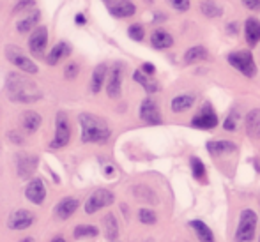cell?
<instances>
[{"label": "cell", "mask_w": 260, "mask_h": 242, "mask_svg": "<svg viewBox=\"0 0 260 242\" xmlns=\"http://www.w3.org/2000/svg\"><path fill=\"white\" fill-rule=\"evenodd\" d=\"M209 57L207 50L204 46H191L184 53V64H197V62H202Z\"/></svg>", "instance_id": "obj_27"}, {"label": "cell", "mask_w": 260, "mask_h": 242, "mask_svg": "<svg viewBox=\"0 0 260 242\" xmlns=\"http://www.w3.org/2000/svg\"><path fill=\"white\" fill-rule=\"evenodd\" d=\"M110 242H117V240H110Z\"/></svg>", "instance_id": "obj_46"}, {"label": "cell", "mask_w": 260, "mask_h": 242, "mask_svg": "<svg viewBox=\"0 0 260 242\" xmlns=\"http://www.w3.org/2000/svg\"><path fill=\"white\" fill-rule=\"evenodd\" d=\"M133 80L137 83H140V85L144 87L149 94H154V92L159 90V85H157L154 80H151V76H147L145 73H142V71H135L133 73Z\"/></svg>", "instance_id": "obj_28"}, {"label": "cell", "mask_w": 260, "mask_h": 242, "mask_svg": "<svg viewBox=\"0 0 260 242\" xmlns=\"http://www.w3.org/2000/svg\"><path fill=\"white\" fill-rule=\"evenodd\" d=\"M108 6V11L115 18H129L137 13V6L131 0H112Z\"/></svg>", "instance_id": "obj_14"}, {"label": "cell", "mask_w": 260, "mask_h": 242, "mask_svg": "<svg viewBox=\"0 0 260 242\" xmlns=\"http://www.w3.org/2000/svg\"><path fill=\"white\" fill-rule=\"evenodd\" d=\"M135 196L140 201H144V203H151V205L159 203L157 194L152 191L151 188H147V186H137V188H135Z\"/></svg>", "instance_id": "obj_29"}, {"label": "cell", "mask_w": 260, "mask_h": 242, "mask_svg": "<svg viewBox=\"0 0 260 242\" xmlns=\"http://www.w3.org/2000/svg\"><path fill=\"white\" fill-rule=\"evenodd\" d=\"M48 46V28L39 25L28 38V50L34 57H43Z\"/></svg>", "instance_id": "obj_10"}, {"label": "cell", "mask_w": 260, "mask_h": 242, "mask_svg": "<svg viewBox=\"0 0 260 242\" xmlns=\"http://www.w3.org/2000/svg\"><path fill=\"white\" fill-rule=\"evenodd\" d=\"M207 150L211 156H223V154H230V152H236L237 145L234 142L229 140H216V142H207Z\"/></svg>", "instance_id": "obj_22"}, {"label": "cell", "mask_w": 260, "mask_h": 242, "mask_svg": "<svg viewBox=\"0 0 260 242\" xmlns=\"http://www.w3.org/2000/svg\"><path fill=\"white\" fill-rule=\"evenodd\" d=\"M255 168H257V170H260V163H255Z\"/></svg>", "instance_id": "obj_45"}, {"label": "cell", "mask_w": 260, "mask_h": 242, "mask_svg": "<svg viewBox=\"0 0 260 242\" xmlns=\"http://www.w3.org/2000/svg\"><path fill=\"white\" fill-rule=\"evenodd\" d=\"M75 21H76V25H85V21H87V18L83 16V14H76L75 16Z\"/></svg>", "instance_id": "obj_42"}, {"label": "cell", "mask_w": 260, "mask_h": 242, "mask_svg": "<svg viewBox=\"0 0 260 242\" xmlns=\"http://www.w3.org/2000/svg\"><path fill=\"white\" fill-rule=\"evenodd\" d=\"M69 140H71V124H69V119L64 112H58L57 117H55V136L50 147L52 149H62V147L69 144Z\"/></svg>", "instance_id": "obj_6"}, {"label": "cell", "mask_w": 260, "mask_h": 242, "mask_svg": "<svg viewBox=\"0 0 260 242\" xmlns=\"http://www.w3.org/2000/svg\"><path fill=\"white\" fill-rule=\"evenodd\" d=\"M20 242H34V239H23V240H20Z\"/></svg>", "instance_id": "obj_44"}, {"label": "cell", "mask_w": 260, "mask_h": 242, "mask_svg": "<svg viewBox=\"0 0 260 242\" xmlns=\"http://www.w3.org/2000/svg\"><path fill=\"white\" fill-rule=\"evenodd\" d=\"M98 233H100V230H98L96 226H92V225H78L75 228V232H73V235H75L76 239H85V237H96Z\"/></svg>", "instance_id": "obj_33"}, {"label": "cell", "mask_w": 260, "mask_h": 242, "mask_svg": "<svg viewBox=\"0 0 260 242\" xmlns=\"http://www.w3.org/2000/svg\"><path fill=\"white\" fill-rule=\"evenodd\" d=\"M105 80H108V65L106 64L96 65V69L92 71V78H90V92L92 94L100 92L103 89Z\"/></svg>", "instance_id": "obj_20"}, {"label": "cell", "mask_w": 260, "mask_h": 242, "mask_svg": "<svg viewBox=\"0 0 260 242\" xmlns=\"http://www.w3.org/2000/svg\"><path fill=\"white\" fill-rule=\"evenodd\" d=\"M138 219H140V223H144V225H154L157 221V216L154 211H151V209H140Z\"/></svg>", "instance_id": "obj_34"}, {"label": "cell", "mask_w": 260, "mask_h": 242, "mask_svg": "<svg viewBox=\"0 0 260 242\" xmlns=\"http://www.w3.org/2000/svg\"><path fill=\"white\" fill-rule=\"evenodd\" d=\"M140 119L144 120L145 124H151V126H157V124L163 122L161 119V112L157 108V105L152 101L151 97L144 99L140 105Z\"/></svg>", "instance_id": "obj_11"}, {"label": "cell", "mask_w": 260, "mask_h": 242, "mask_svg": "<svg viewBox=\"0 0 260 242\" xmlns=\"http://www.w3.org/2000/svg\"><path fill=\"white\" fill-rule=\"evenodd\" d=\"M103 225H105V235L108 240L117 239L119 235V225H117V219L113 214H106L103 219Z\"/></svg>", "instance_id": "obj_31"}, {"label": "cell", "mask_w": 260, "mask_h": 242, "mask_svg": "<svg viewBox=\"0 0 260 242\" xmlns=\"http://www.w3.org/2000/svg\"><path fill=\"white\" fill-rule=\"evenodd\" d=\"M244 127H246L248 136L260 138V110L255 108L244 117Z\"/></svg>", "instance_id": "obj_21"}, {"label": "cell", "mask_w": 260, "mask_h": 242, "mask_svg": "<svg viewBox=\"0 0 260 242\" xmlns=\"http://www.w3.org/2000/svg\"><path fill=\"white\" fill-rule=\"evenodd\" d=\"M174 45V38H172V34H168L167 30H163V28H157L151 34V46L156 50H167L170 48V46Z\"/></svg>", "instance_id": "obj_23"}, {"label": "cell", "mask_w": 260, "mask_h": 242, "mask_svg": "<svg viewBox=\"0 0 260 242\" xmlns=\"http://www.w3.org/2000/svg\"><path fill=\"white\" fill-rule=\"evenodd\" d=\"M193 105H195V96H193V94H181V96L172 99L170 108L174 113H182L191 108Z\"/></svg>", "instance_id": "obj_26"}, {"label": "cell", "mask_w": 260, "mask_h": 242, "mask_svg": "<svg viewBox=\"0 0 260 242\" xmlns=\"http://www.w3.org/2000/svg\"><path fill=\"white\" fill-rule=\"evenodd\" d=\"M71 53V46L68 45V43H58V45H55L52 51H50L48 55H46V64L48 65H57L58 62L62 60L64 57H68V55Z\"/></svg>", "instance_id": "obj_24"}, {"label": "cell", "mask_w": 260, "mask_h": 242, "mask_svg": "<svg viewBox=\"0 0 260 242\" xmlns=\"http://www.w3.org/2000/svg\"><path fill=\"white\" fill-rule=\"evenodd\" d=\"M244 38L246 43L253 48L260 43V20L257 18H248L244 21Z\"/></svg>", "instance_id": "obj_17"}, {"label": "cell", "mask_w": 260, "mask_h": 242, "mask_svg": "<svg viewBox=\"0 0 260 242\" xmlns=\"http://www.w3.org/2000/svg\"><path fill=\"white\" fill-rule=\"evenodd\" d=\"M34 223V214L30 211H25V209H20V211L13 212L7 221V226L14 232H21V230H27L28 226Z\"/></svg>", "instance_id": "obj_12"}, {"label": "cell", "mask_w": 260, "mask_h": 242, "mask_svg": "<svg viewBox=\"0 0 260 242\" xmlns=\"http://www.w3.org/2000/svg\"><path fill=\"white\" fill-rule=\"evenodd\" d=\"M257 214L251 209H244L241 212L239 225L236 230V242H251L255 239V232H257Z\"/></svg>", "instance_id": "obj_3"}, {"label": "cell", "mask_w": 260, "mask_h": 242, "mask_svg": "<svg viewBox=\"0 0 260 242\" xmlns=\"http://www.w3.org/2000/svg\"><path fill=\"white\" fill-rule=\"evenodd\" d=\"M34 6H36V2L34 0H20V2L14 6V13H20V11H23V9H34Z\"/></svg>", "instance_id": "obj_39"}, {"label": "cell", "mask_w": 260, "mask_h": 242, "mask_svg": "<svg viewBox=\"0 0 260 242\" xmlns=\"http://www.w3.org/2000/svg\"><path fill=\"white\" fill-rule=\"evenodd\" d=\"M237 124H239V112L232 110V113H230L225 119V122H223V127H225V131H236Z\"/></svg>", "instance_id": "obj_35"}, {"label": "cell", "mask_w": 260, "mask_h": 242, "mask_svg": "<svg viewBox=\"0 0 260 242\" xmlns=\"http://www.w3.org/2000/svg\"><path fill=\"white\" fill-rule=\"evenodd\" d=\"M226 60H229V64L232 65L234 69H237V71L246 76V78H253V76L257 75V64H255L251 51H248V50L232 51V53L226 57Z\"/></svg>", "instance_id": "obj_4"}, {"label": "cell", "mask_w": 260, "mask_h": 242, "mask_svg": "<svg viewBox=\"0 0 260 242\" xmlns=\"http://www.w3.org/2000/svg\"><path fill=\"white\" fill-rule=\"evenodd\" d=\"M243 6L250 11H260V0H241Z\"/></svg>", "instance_id": "obj_40"}, {"label": "cell", "mask_w": 260, "mask_h": 242, "mask_svg": "<svg viewBox=\"0 0 260 242\" xmlns=\"http://www.w3.org/2000/svg\"><path fill=\"white\" fill-rule=\"evenodd\" d=\"M189 226L193 228V232H195L197 239H199L200 242H216L212 230L209 228V226L204 221H200V219H195V221L189 223Z\"/></svg>", "instance_id": "obj_25"}, {"label": "cell", "mask_w": 260, "mask_h": 242, "mask_svg": "<svg viewBox=\"0 0 260 242\" xmlns=\"http://www.w3.org/2000/svg\"><path fill=\"white\" fill-rule=\"evenodd\" d=\"M168 4L179 13H184V11L189 9V0H168Z\"/></svg>", "instance_id": "obj_38"}, {"label": "cell", "mask_w": 260, "mask_h": 242, "mask_svg": "<svg viewBox=\"0 0 260 242\" xmlns=\"http://www.w3.org/2000/svg\"><path fill=\"white\" fill-rule=\"evenodd\" d=\"M127 36H129L133 41H142L145 38V30L140 23H133L129 28H127Z\"/></svg>", "instance_id": "obj_36"}, {"label": "cell", "mask_w": 260, "mask_h": 242, "mask_svg": "<svg viewBox=\"0 0 260 242\" xmlns=\"http://www.w3.org/2000/svg\"><path fill=\"white\" fill-rule=\"evenodd\" d=\"M20 122H21V127H23L27 133H36V131L39 129V126H41L43 119H41V115H39L38 112H32V110H28V112L21 113Z\"/></svg>", "instance_id": "obj_19"}, {"label": "cell", "mask_w": 260, "mask_h": 242, "mask_svg": "<svg viewBox=\"0 0 260 242\" xmlns=\"http://www.w3.org/2000/svg\"><path fill=\"white\" fill-rule=\"evenodd\" d=\"M39 20H41V13H39V9H32L28 16H25L23 20H20L16 23L18 32H20V34H28L30 30L34 32L36 28H38Z\"/></svg>", "instance_id": "obj_18"}, {"label": "cell", "mask_w": 260, "mask_h": 242, "mask_svg": "<svg viewBox=\"0 0 260 242\" xmlns=\"http://www.w3.org/2000/svg\"><path fill=\"white\" fill-rule=\"evenodd\" d=\"M142 73H145L147 76H152L156 73V67L151 64V62H145V64L142 65Z\"/></svg>", "instance_id": "obj_41"}, {"label": "cell", "mask_w": 260, "mask_h": 242, "mask_svg": "<svg viewBox=\"0 0 260 242\" xmlns=\"http://www.w3.org/2000/svg\"><path fill=\"white\" fill-rule=\"evenodd\" d=\"M78 122L82 127V142L83 144H106L110 140V131L108 124L105 119L92 113H80Z\"/></svg>", "instance_id": "obj_2"}, {"label": "cell", "mask_w": 260, "mask_h": 242, "mask_svg": "<svg viewBox=\"0 0 260 242\" xmlns=\"http://www.w3.org/2000/svg\"><path fill=\"white\" fill-rule=\"evenodd\" d=\"M6 58L13 65H16L20 71H23L25 75H36V73L39 71L38 65L34 64V60H32L30 57H27L25 51L21 48H18L16 45L6 46Z\"/></svg>", "instance_id": "obj_5"}, {"label": "cell", "mask_w": 260, "mask_h": 242, "mask_svg": "<svg viewBox=\"0 0 260 242\" xmlns=\"http://www.w3.org/2000/svg\"><path fill=\"white\" fill-rule=\"evenodd\" d=\"M122 75L124 65L120 62H117L108 71V80H106V94H108V97H120V92H122Z\"/></svg>", "instance_id": "obj_9"}, {"label": "cell", "mask_w": 260, "mask_h": 242, "mask_svg": "<svg viewBox=\"0 0 260 242\" xmlns=\"http://www.w3.org/2000/svg\"><path fill=\"white\" fill-rule=\"evenodd\" d=\"M36 168H38V157L36 156H32V154H20L18 156V174H20V177H32Z\"/></svg>", "instance_id": "obj_15"}, {"label": "cell", "mask_w": 260, "mask_h": 242, "mask_svg": "<svg viewBox=\"0 0 260 242\" xmlns=\"http://www.w3.org/2000/svg\"><path fill=\"white\" fill-rule=\"evenodd\" d=\"M189 166H191V174L193 177L199 182H207V171H206V164L202 163V159L199 157H189Z\"/></svg>", "instance_id": "obj_30"}, {"label": "cell", "mask_w": 260, "mask_h": 242, "mask_svg": "<svg viewBox=\"0 0 260 242\" xmlns=\"http://www.w3.org/2000/svg\"><path fill=\"white\" fill-rule=\"evenodd\" d=\"M52 242H66V240L62 239V237H55V239H53Z\"/></svg>", "instance_id": "obj_43"}, {"label": "cell", "mask_w": 260, "mask_h": 242, "mask_svg": "<svg viewBox=\"0 0 260 242\" xmlns=\"http://www.w3.org/2000/svg\"><path fill=\"white\" fill-rule=\"evenodd\" d=\"M78 205H80V201L76 200V198H71V196L62 198L57 203V207H55V216H57L58 219H69L76 212Z\"/></svg>", "instance_id": "obj_16"}, {"label": "cell", "mask_w": 260, "mask_h": 242, "mask_svg": "<svg viewBox=\"0 0 260 242\" xmlns=\"http://www.w3.org/2000/svg\"><path fill=\"white\" fill-rule=\"evenodd\" d=\"M200 11H202V14H206L207 18H219L223 14V9L214 0H204V2L200 4Z\"/></svg>", "instance_id": "obj_32"}, {"label": "cell", "mask_w": 260, "mask_h": 242, "mask_svg": "<svg viewBox=\"0 0 260 242\" xmlns=\"http://www.w3.org/2000/svg\"><path fill=\"white\" fill-rule=\"evenodd\" d=\"M25 196H27L28 201H32V203L41 205L46 198L45 182H43L41 179H32V181L27 184V188H25Z\"/></svg>", "instance_id": "obj_13"}, {"label": "cell", "mask_w": 260, "mask_h": 242, "mask_svg": "<svg viewBox=\"0 0 260 242\" xmlns=\"http://www.w3.org/2000/svg\"><path fill=\"white\" fill-rule=\"evenodd\" d=\"M191 126L197 127V129H204V131L214 129V127L218 126V115H216V112L212 110V106L209 105V102H206L204 108L191 119Z\"/></svg>", "instance_id": "obj_8"}, {"label": "cell", "mask_w": 260, "mask_h": 242, "mask_svg": "<svg viewBox=\"0 0 260 242\" xmlns=\"http://www.w3.org/2000/svg\"><path fill=\"white\" fill-rule=\"evenodd\" d=\"M113 200H115V196H113L112 191H108V189H96V191L87 198L85 212L87 214H96L98 211H101V209L112 205Z\"/></svg>", "instance_id": "obj_7"}, {"label": "cell", "mask_w": 260, "mask_h": 242, "mask_svg": "<svg viewBox=\"0 0 260 242\" xmlns=\"http://www.w3.org/2000/svg\"><path fill=\"white\" fill-rule=\"evenodd\" d=\"M78 71H80L78 64H76V62H69V64L66 65V69H64V75H66V78H68V80H75L76 76H78Z\"/></svg>", "instance_id": "obj_37"}, {"label": "cell", "mask_w": 260, "mask_h": 242, "mask_svg": "<svg viewBox=\"0 0 260 242\" xmlns=\"http://www.w3.org/2000/svg\"><path fill=\"white\" fill-rule=\"evenodd\" d=\"M258 242H260V237H258Z\"/></svg>", "instance_id": "obj_47"}, {"label": "cell", "mask_w": 260, "mask_h": 242, "mask_svg": "<svg viewBox=\"0 0 260 242\" xmlns=\"http://www.w3.org/2000/svg\"><path fill=\"white\" fill-rule=\"evenodd\" d=\"M7 96L13 99L14 102H21V105H28V102H36L41 99V90L38 89L32 80L27 76L18 75V73H9L6 82Z\"/></svg>", "instance_id": "obj_1"}]
</instances>
